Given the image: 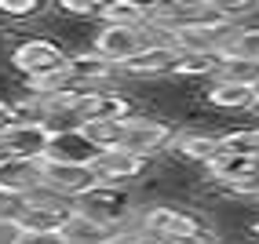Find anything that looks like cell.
Returning <instances> with one entry per match:
<instances>
[{
	"mask_svg": "<svg viewBox=\"0 0 259 244\" xmlns=\"http://www.w3.org/2000/svg\"><path fill=\"white\" fill-rule=\"evenodd\" d=\"M223 69V55L212 51V55H183L176 66V77H219Z\"/></svg>",
	"mask_w": 259,
	"mask_h": 244,
	"instance_id": "obj_19",
	"label": "cell"
},
{
	"mask_svg": "<svg viewBox=\"0 0 259 244\" xmlns=\"http://www.w3.org/2000/svg\"><path fill=\"white\" fill-rule=\"evenodd\" d=\"M22 244H66L62 233H26Z\"/></svg>",
	"mask_w": 259,
	"mask_h": 244,
	"instance_id": "obj_25",
	"label": "cell"
},
{
	"mask_svg": "<svg viewBox=\"0 0 259 244\" xmlns=\"http://www.w3.org/2000/svg\"><path fill=\"white\" fill-rule=\"evenodd\" d=\"M117 69L110 59H102L99 51H77V55H70V62H66V73H70L73 88L80 91H102V84H110L117 77Z\"/></svg>",
	"mask_w": 259,
	"mask_h": 244,
	"instance_id": "obj_8",
	"label": "cell"
},
{
	"mask_svg": "<svg viewBox=\"0 0 259 244\" xmlns=\"http://www.w3.org/2000/svg\"><path fill=\"white\" fill-rule=\"evenodd\" d=\"M143 230L150 237H157L164 244H212V230L208 222L194 212H183V208L171 204H153L143 212Z\"/></svg>",
	"mask_w": 259,
	"mask_h": 244,
	"instance_id": "obj_1",
	"label": "cell"
},
{
	"mask_svg": "<svg viewBox=\"0 0 259 244\" xmlns=\"http://www.w3.org/2000/svg\"><path fill=\"white\" fill-rule=\"evenodd\" d=\"M252 91H255V106H259V80H255V88H252Z\"/></svg>",
	"mask_w": 259,
	"mask_h": 244,
	"instance_id": "obj_28",
	"label": "cell"
},
{
	"mask_svg": "<svg viewBox=\"0 0 259 244\" xmlns=\"http://www.w3.org/2000/svg\"><path fill=\"white\" fill-rule=\"evenodd\" d=\"M44 186L51 193H59L62 201H80L84 193H92L99 182L95 168H84V164H51L44 161Z\"/></svg>",
	"mask_w": 259,
	"mask_h": 244,
	"instance_id": "obj_6",
	"label": "cell"
},
{
	"mask_svg": "<svg viewBox=\"0 0 259 244\" xmlns=\"http://www.w3.org/2000/svg\"><path fill=\"white\" fill-rule=\"evenodd\" d=\"M44 186V161H22V157H4L0 164V189L29 197Z\"/></svg>",
	"mask_w": 259,
	"mask_h": 244,
	"instance_id": "obj_12",
	"label": "cell"
},
{
	"mask_svg": "<svg viewBox=\"0 0 259 244\" xmlns=\"http://www.w3.org/2000/svg\"><path fill=\"white\" fill-rule=\"evenodd\" d=\"M0 164H4V150H0Z\"/></svg>",
	"mask_w": 259,
	"mask_h": 244,
	"instance_id": "obj_30",
	"label": "cell"
},
{
	"mask_svg": "<svg viewBox=\"0 0 259 244\" xmlns=\"http://www.w3.org/2000/svg\"><path fill=\"white\" fill-rule=\"evenodd\" d=\"M106 244H146V237H139V233H110Z\"/></svg>",
	"mask_w": 259,
	"mask_h": 244,
	"instance_id": "obj_27",
	"label": "cell"
},
{
	"mask_svg": "<svg viewBox=\"0 0 259 244\" xmlns=\"http://www.w3.org/2000/svg\"><path fill=\"white\" fill-rule=\"evenodd\" d=\"M153 44L150 40V29H124V26H102L99 37H95V51L102 59H110L113 66H124L132 62L139 51Z\"/></svg>",
	"mask_w": 259,
	"mask_h": 244,
	"instance_id": "obj_7",
	"label": "cell"
},
{
	"mask_svg": "<svg viewBox=\"0 0 259 244\" xmlns=\"http://www.w3.org/2000/svg\"><path fill=\"white\" fill-rule=\"evenodd\" d=\"M176 128L168 120H153V117H135L124 124V146L128 153H139V157H153L164 146H176Z\"/></svg>",
	"mask_w": 259,
	"mask_h": 244,
	"instance_id": "obj_5",
	"label": "cell"
},
{
	"mask_svg": "<svg viewBox=\"0 0 259 244\" xmlns=\"http://www.w3.org/2000/svg\"><path fill=\"white\" fill-rule=\"evenodd\" d=\"M22 240H26L22 222H0V244H22Z\"/></svg>",
	"mask_w": 259,
	"mask_h": 244,
	"instance_id": "obj_24",
	"label": "cell"
},
{
	"mask_svg": "<svg viewBox=\"0 0 259 244\" xmlns=\"http://www.w3.org/2000/svg\"><path fill=\"white\" fill-rule=\"evenodd\" d=\"M37 11H40L37 0H0V15H8V19H29Z\"/></svg>",
	"mask_w": 259,
	"mask_h": 244,
	"instance_id": "obj_22",
	"label": "cell"
},
{
	"mask_svg": "<svg viewBox=\"0 0 259 244\" xmlns=\"http://www.w3.org/2000/svg\"><path fill=\"white\" fill-rule=\"evenodd\" d=\"M171 150H179V157H186V161H197V164L208 168L215 157L223 153V142H219V135H197V131H190V135H179Z\"/></svg>",
	"mask_w": 259,
	"mask_h": 244,
	"instance_id": "obj_14",
	"label": "cell"
},
{
	"mask_svg": "<svg viewBox=\"0 0 259 244\" xmlns=\"http://www.w3.org/2000/svg\"><path fill=\"white\" fill-rule=\"evenodd\" d=\"M66 62H70V55L55 44V40H44V37H33V40H22L19 47L11 51V66L19 69V73L33 80H44V77H55L66 69Z\"/></svg>",
	"mask_w": 259,
	"mask_h": 244,
	"instance_id": "obj_2",
	"label": "cell"
},
{
	"mask_svg": "<svg viewBox=\"0 0 259 244\" xmlns=\"http://www.w3.org/2000/svg\"><path fill=\"white\" fill-rule=\"evenodd\" d=\"M102 26H124V29H146L150 26V8L135 0H110L102 4Z\"/></svg>",
	"mask_w": 259,
	"mask_h": 244,
	"instance_id": "obj_13",
	"label": "cell"
},
{
	"mask_svg": "<svg viewBox=\"0 0 259 244\" xmlns=\"http://www.w3.org/2000/svg\"><path fill=\"white\" fill-rule=\"evenodd\" d=\"M59 11L80 15V19H95V15H102V4H92V0H59Z\"/></svg>",
	"mask_w": 259,
	"mask_h": 244,
	"instance_id": "obj_23",
	"label": "cell"
},
{
	"mask_svg": "<svg viewBox=\"0 0 259 244\" xmlns=\"http://www.w3.org/2000/svg\"><path fill=\"white\" fill-rule=\"evenodd\" d=\"M252 233H255V237H259V222H255V226H252Z\"/></svg>",
	"mask_w": 259,
	"mask_h": 244,
	"instance_id": "obj_29",
	"label": "cell"
},
{
	"mask_svg": "<svg viewBox=\"0 0 259 244\" xmlns=\"http://www.w3.org/2000/svg\"><path fill=\"white\" fill-rule=\"evenodd\" d=\"M15 120H19V117H15V106H11V102H0V135H4Z\"/></svg>",
	"mask_w": 259,
	"mask_h": 244,
	"instance_id": "obj_26",
	"label": "cell"
},
{
	"mask_svg": "<svg viewBox=\"0 0 259 244\" xmlns=\"http://www.w3.org/2000/svg\"><path fill=\"white\" fill-rule=\"evenodd\" d=\"M208 102L215 110H252L255 106V91L241 88V84H230V80H215L208 88Z\"/></svg>",
	"mask_w": 259,
	"mask_h": 244,
	"instance_id": "obj_18",
	"label": "cell"
},
{
	"mask_svg": "<svg viewBox=\"0 0 259 244\" xmlns=\"http://www.w3.org/2000/svg\"><path fill=\"white\" fill-rule=\"evenodd\" d=\"M99 157H102V153L80 135V128H70V131H55V138H51L44 161H51V164H84V168H92Z\"/></svg>",
	"mask_w": 259,
	"mask_h": 244,
	"instance_id": "obj_11",
	"label": "cell"
},
{
	"mask_svg": "<svg viewBox=\"0 0 259 244\" xmlns=\"http://www.w3.org/2000/svg\"><path fill=\"white\" fill-rule=\"evenodd\" d=\"M223 59H252L259 62V26H234L219 47Z\"/></svg>",
	"mask_w": 259,
	"mask_h": 244,
	"instance_id": "obj_17",
	"label": "cell"
},
{
	"mask_svg": "<svg viewBox=\"0 0 259 244\" xmlns=\"http://www.w3.org/2000/svg\"><path fill=\"white\" fill-rule=\"evenodd\" d=\"M26 208H29V201H26V197L0 189V222H22Z\"/></svg>",
	"mask_w": 259,
	"mask_h": 244,
	"instance_id": "obj_21",
	"label": "cell"
},
{
	"mask_svg": "<svg viewBox=\"0 0 259 244\" xmlns=\"http://www.w3.org/2000/svg\"><path fill=\"white\" fill-rule=\"evenodd\" d=\"M51 138H55V131H51L44 120H15V124L0 135V150H4V157L44 161Z\"/></svg>",
	"mask_w": 259,
	"mask_h": 244,
	"instance_id": "obj_3",
	"label": "cell"
},
{
	"mask_svg": "<svg viewBox=\"0 0 259 244\" xmlns=\"http://www.w3.org/2000/svg\"><path fill=\"white\" fill-rule=\"evenodd\" d=\"M215 80H230V84H241V88H255L259 62H252V59H223V69H219Z\"/></svg>",
	"mask_w": 259,
	"mask_h": 244,
	"instance_id": "obj_20",
	"label": "cell"
},
{
	"mask_svg": "<svg viewBox=\"0 0 259 244\" xmlns=\"http://www.w3.org/2000/svg\"><path fill=\"white\" fill-rule=\"evenodd\" d=\"M179 59H183V55H179V51L171 47L168 40H153V44H146L132 62L120 66V73H128V77H161V73H176Z\"/></svg>",
	"mask_w": 259,
	"mask_h": 244,
	"instance_id": "obj_10",
	"label": "cell"
},
{
	"mask_svg": "<svg viewBox=\"0 0 259 244\" xmlns=\"http://www.w3.org/2000/svg\"><path fill=\"white\" fill-rule=\"evenodd\" d=\"M73 208L80 215L95 219L99 226H106V230H113V226H120L128 215H132V204H128V193L120 186H95L92 193H84L80 201H73Z\"/></svg>",
	"mask_w": 259,
	"mask_h": 244,
	"instance_id": "obj_4",
	"label": "cell"
},
{
	"mask_svg": "<svg viewBox=\"0 0 259 244\" xmlns=\"http://www.w3.org/2000/svg\"><path fill=\"white\" fill-rule=\"evenodd\" d=\"M255 110H259V106H255Z\"/></svg>",
	"mask_w": 259,
	"mask_h": 244,
	"instance_id": "obj_31",
	"label": "cell"
},
{
	"mask_svg": "<svg viewBox=\"0 0 259 244\" xmlns=\"http://www.w3.org/2000/svg\"><path fill=\"white\" fill-rule=\"evenodd\" d=\"M59 233L66 237V244H106V240H110V230H106V226H99L95 219L80 215L77 208H73V215L66 219V226H62Z\"/></svg>",
	"mask_w": 259,
	"mask_h": 244,
	"instance_id": "obj_16",
	"label": "cell"
},
{
	"mask_svg": "<svg viewBox=\"0 0 259 244\" xmlns=\"http://www.w3.org/2000/svg\"><path fill=\"white\" fill-rule=\"evenodd\" d=\"M80 135L88 138L99 153H110V150L124 146V124H120V120H84Z\"/></svg>",
	"mask_w": 259,
	"mask_h": 244,
	"instance_id": "obj_15",
	"label": "cell"
},
{
	"mask_svg": "<svg viewBox=\"0 0 259 244\" xmlns=\"http://www.w3.org/2000/svg\"><path fill=\"white\" fill-rule=\"evenodd\" d=\"M92 168H95V175H99L102 186H120V182L139 179L143 171L150 168V157L128 153V150H110V153H102Z\"/></svg>",
	"mask_w": 259,
	"mask_h": 244,
	"instance_id": "obj_9",
	"label": "cell"
}]
</instances>
